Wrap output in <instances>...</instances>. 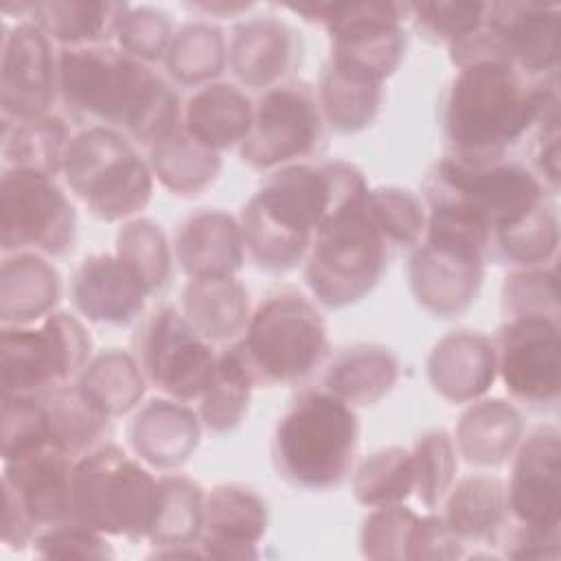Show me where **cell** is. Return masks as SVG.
<instances>
[{"mask_svg":"<svg viewBox=\"0 0 561 561\" xmlns=\"http://www.w3.org/2000/svg\"><path fill=\"white\" fill-rule=\"evenodd\" d=\"M368 188L364 173L346 160L267 171L239 215L245 254L267 272L294 270L307 259L322 221Z\"/></svg>","mask_w":561,"mask_h":561,"instance_id":"6da1fadb","label":"cell"},{"mask_svg":"<svg viewBox=\"0 0 561 561\" xmlns=\"http://www.w3.org/2000/svg\"><path fill=\"white\" fill-rule=\"evenodd\" d=\"M552 103L557 75L535 79L506 61L458 68L440 101L447 158L469 167L506 160Z\"/></svg>","mask_w":561,"mask_h":561,"instance_id":"7a4b0ae2","label":"cell"},{"mask_svg":"<svg viewBox=\"0 0 561 561\" xmlns=\"http://www.w3.org/2000/svg\"><path fill=\"white\" fill-rule=\"evenodd\" d=\"M57 85L72 114L118 129L147 147L182 121L173 85L149 64L107 44L61 48Z\"/></svg>","mask_w":561,"mask_h":561,"instance_id":"3957f363","label":"cell"},{"mask_svg":"<svg viewBox=\"0 0 561 561\" xmlns=\"http://www.w3.org/2000/svg\"><path fill=\"white\" fill-rule=\"evenodd\" d=\"M359 445L355 408L327 390L302 392L278 419L272 460L283 480L309 491L340 486Z\"/></svg>","mask_w":561,"mask_h":561,"instance_id":"277c9868","label":"cell"},{"mask_svg":"<svg viewBox=\"0 0 561 561\" xmlns=\"http://www.w3.org/2000/svg\"><path fill=\"white\" fill-rule=\"evenodd\" d=\"M230 348L254 388L289 386L324 359L327 322L305 294L289 287L272 289L252 309L241 340Z\"/></svg>","mask_w":561,"mask_h":561,"instance_id":"5b68a950","label":"cell"},{"mask_svg":"<svg viewBox=\"0 0 561 561\" xmlns=\"http://www.w3.org/2000/svg\"><path fill=\"white\" fill-rule=\"evenodd\" d=\"M368 191L337 206L316 230L305 259V283L318 305L342 309L366 298L394 254L377 226Z\"/></svg>","mask_w":561,"mask_h":561,"instance_id":"8992f818","label":"cell"},{"mask_svg":"<svg viewBox=\"0 0 561 561\" xmlns=\"http://www.w3.org/2000/svg\"><path fill=\"white\" fill-rule=\"evenodd\" d=\"M160 506V476L114 443L75 460L72 519L107 537L147 539Z\"/></svg>","mask_w":561,"mask_h":561,"instance_id":"52a82bcc","label":"cell"},{"mask_svg":"<svg viewBox=\"0 0 561 561\" xmlns=\"http://www.w3.org/2000/svg\"><path fill=\"white\" fill-rule=\"evenodd\" d=\"M72 195L103 221L134 219L153 195V173L125 134L90 125L75 134L61 162Z\"/></svg>","mask_w":561,"mask_h":561,"instance_id":"ba28073f","label":"cell"},{"mask_svg":"<svg viewBox=\"0 0 561 561\" xmlns=\"http://www.w3.org/2000/svg\"><path fill=\"white\" fill-rule=\"evenodd\" d=\"M287 9L327 28L331 37L327 61L348 77L383 85L405 57L408 9L401 2H309L287 4Z\"/></svg>","mask_w":561,"mask_h":561,"instance_id":"9c48e42d","label":"cell"},{"mask_svg":"<svg viewBox=\"0 0 561 561\" xmlns=\"http://www.w3.org/2000/svg\"><path fill=\"white\" fill-rule=\"evenodd\" d=\"M92 359V337L68 311H53L37 327L7 324L0 335L2 394L39 397L79 377Z\"/></svg>","mask_w":561,"mask_h":561,"instance_id":"30bf717a","label":"cell"},{"mask_svg":"<svg viewBox=\"0 0 561 561\" xmlns=\"http://www.w3.org/2000/svg\"><path fill=\"white\" fill-rule=\"evenodd\" d=\"M423 188L438 191L467 208L486 228L489 248L495 237L519 226L550 199L537 173L508 160L469 167L443 156L427 171Z\"/></svg>","mask_w":561,"mask_h":561,"instance_id":"8fae6325","label":"cell"},{"mask_svg":"<svg viewBox=\"0 0 561 561\" xmlns=\"http://www.w3.org/2000/svg\"><path fill=\"white\" fill-rule=\"evenodd\" d=\"M327 123L318 92L300 79L280 81L254 101L252 127L239 147L241 160L254 171H272L318 153Z\"/></svg>","mask_w":561,"mask_h":561,"instance_id":"7c38bea8","label":"cell"},{"mask_svg":"<svg viewBox=\"0 0 561 561\" xmlns=\"http://www.w3.org/2000/svg\"><path fill=\"white\" fill-rule=\"evenodd\" d=\"M77 239V213L70 197L46 175L28 169H4L0 180L2 254L39 252L61 256Z\"/></svg>","mask_w":561,"mask_h":561,"instance_id":"4fadbf2b","label":"cell"},{"mask_svg":"<svg viewBox=\"0 0 561 561\" xmlns=\"http://www.w3.org/2000/svg\"><path fill=\"white\" fill-rule=\"evenodd\" d=\"M134 355L147 383L184 403L202 397L219 357L173 305H160L142 320L134 337Z\"/></svg>","mask_w":561,"mask_h":561,"instance_id":"5bb4252c","label":"cell"},{"mask_svg":"<svg viewBox=\"0 0 561 561\" xmlns=\"http://www.w3.org/2000/svg\"><path fill=\"white\" fill-rule=\"evenodd\" d=\"M493 344L497 377L513 399L533 408L557 403L561 390L559 320L511 318L500 327Z\"/></svg>","mask_w":561,"mask_h":561,"instance_id":"9a60e30c","label":"cell"},{"mask_svg":"<svg viewBox=\"0 0 561 561\" xmlns=\"http://www.w3.org/2000/svg\"><path fill=\"white\" fill-rule=\"evenodd\" d=\"M57 94V57L50 37L33 20L7 28L0 66L2 118L22 121L50 114Z\"/></svg>","mask_w":561,"mask_h":561,"instance_id":"2e32d148","label":"cell"},{"mask_svg":"<svg viewBox=\"0 0 561 561\" xmlns=\"http://www.w3.org/2000/svg\"><path fill=\"white\" fill-rule=\"evenodd\" d=\"M484 267V252L423 237L412 250L408 265L410 291L427 313L454 318L476 302Z\"/></svg>","mask_w":561,"mask_h":561,"instance_id":"e0dca14e","label":"cell"},{"mask_svg":"<svg viewBox=\"0 0 561 561\" xmlns=\"http://www.w3.org/2000/svg\"><path fill=\"white\" fill-rule=\"evenodd\" d=\"M506 484L508 517L524 526L561 528V434L554 425H537L513 451Z\"/></svg>","mask_w":561,"mask_h":561,"instance_id":"ac0fdd59","label":"cell"},{"mask_svg":"<svg viewBox=\"0 0 561 561\" xmlns=\"http://www.w3.org/2000/svg\"><path fill=\"white\" fill-rule=\"evenodd\" d=\"M559 7L539 2H486L484 24L508 64L528 77H554L559 66Z\"/></svg>","mask_w":561,"mask_h":561,"instance_id":"d6986e66","label":"cell"},{"mask_svg":"<svg viewBox=\"0 0 561 561\" xmlns=\"http://www.w3.org/2000/svg\"><path fill=\"white\" fill-rule=\"evenodd\" d=\"M75 458L46 445L4 462L2 489L9 491L37 530L72 519Z\"/></svg>","mask_w":561,"mask_h":561,"instance_id":"ffe728a7","label":"cell"},{"mask_svg":"<svg viewBox=\"0 0 561 561\" xmlns=\"http://www.w3.org/2000/svg\"><path fill=\"white\" fill-rule=\"evenodd\" d=\"M267 530L265 500L243 484H219L204 497L197 541L204 559H256Z\"/></svg>","mask_w":561,"mask_h":561,"instance_id":"44dd1931","label":"cell"},{"mask_svg":"<svg viewBox=\"0 0 561 561\" xmlns=\"http://www.w3.org/2000/svg\"><path fill=\"white\" fill-rule=\"evenodd\" d=\"M151 294L142 280L110 252L85 256L70 280V300L90 322L129 324L145 311Z\"/></svg>","mask_w":561,"mask_h":561,"instance_id":"7402d4cb","label":"cell"},{"mask_svg":"<svg viewBox=\"0 0 561 561\" xmlns=\"http://www.w3.org/2000/svg\"><path fill=\"white\" fill-rule=\"evenodd\" d=\"M300 39L276 15H256L239 22L228 42V68L243 88L267 90L298 64Z\"/></svg>","mask_w":561,"mask_h":561,"instance_id":"603a6c76","label":"cell"},{"mask_svg":"<svg viewBox=\"0 0 561 561\" xmlns=\"http://www.w3.org/2000/svg\"><path fill=\"white\" fill-rule=\"evenodd\" d=\"M432 390L449 403H471L489 392L497 377L495 344L480 331H451L427 355Z\"/></svg>","mask_w":561,"mask_h":561,"instance_id":"cb8c5ba5","label":"cell"},{"mask_svg":"<svg viewBox=\"0 0 561 561\" xmlns=\"http://www.w3.org/2000/svg\"><path fill=\"white\" fill-rule=\"evenodd\" d=\"M202 427V419L191 405L160 397L136 412L129 425V445L145 465L173 471L195 454Z\"/></svg>","mask_w":561,"mask_h":561,"instance_id":"d4e9b609","label":"cell"},{"mask_svg":"<svg viewBox=\"0 0 561 561\" xmlns=\"http://www.w3.org/2000/svg\"><path fill=\"white\" fill-rule=\"evenodd\" d=\"M173 252L188 278L237 276L245 259L241 224L219 208L197 210L182 221Z\"/></svg>","mask_w":561,"mask_h":561,"instance_id":"484cf974","label":"cell"},{"mask_svg":"<svg viewBox=\"0 0 561 561\" xmlns=\"http://www.w3.org/2000/svg\"><path fill=\"white\" fill-rule=\"evenodd\" d=\"M254 103L234 83L213 81L195 90L182 107L180 125L213 151L241 147L252 127Z\"/></svg>","mask_w":561,"mask_h":561,"instance_id":"4316f807","label":"cell"},{"mask_svg":"<svg viewBox=\"0 0 561 561\" xmlns=\"http://www.w3.org/2000/svg\"><path fill=\"white\" fill-rule=\"evenodd\" d=\"M61 298V276L39 252H13L2 256L0 320L7 324H33L53 313Z\"/></svg>","mask_w":561,"mask_h":561,"instance_id":"83f0119b","label":"cell"},{"mask_svg":"<svg viewBox=\"0 0 561 561\" xmlns=\"http://www.w3.org/2000/svg\"><path fill=\"white\" fill-rule=\"evenodd\" d=\"M524 436L519 410L504 399H476L460 414L454 430L458 456L476 467H500Z\"/></svg>","mask_w":561,"mask_h":561,"instance_id":"f1b7e54d","label":"cell"},{"mask_svg":"<svg viewBox=\"0 0 561 561\" xmlns=\"http://www.w3.org/2000/svg\"><path fill=\"white\" fill-rule=\"evenodd\" d=\"M182 313L213 344L243 335L252 309L248 289L237 276H202L184 285Z\"/></svg>","mask_w":561,"mask_h":561,"instance_id":"f546056e","label":"cell"},{"mask_svg":"<svg viewBox=\"0 0 561 561\" xmlns=\"http://www.w3.org/2000/svg\"><path fill=\"white\" fill-rule=\"evenodd\" d=\"M399 379V359L383 344H353L342 348L324 373V390L351 408L379 403Z\"/></svg>","mask_w":561,"mask_h":561,"instance_id":"4dcf8cb0","label":"cell"},{"mask_svg":"<svg viewBox=\"0 0 561 561\" xmlns=\"http://www.w3.org/2000/svg\"><path fill=\"white\" fill-rule=\"evenodd\" d=\"M127 11V2L44 0L33 2L28 18L64 48H77L107 44L116 37Z\"/></svg>","mask_w":561,"mask_h":561,"instance_id":"1f68e13d","label":"cell"},{"mask_svg":"<svg viewBox=\"0 0 561 561\" xmlns=\"http://www.w3.org/2000/svg\"><path fill=\"white\" fill-rule=\"evenodd\" d=\"M445 522L462 541H495L508 519L506 484L495 476H467L451 484Z\"/></svg>","mask_w":561,"mask_h":561,"instance_id":"d6a6232c","label":"cell"},{"mask_svg":"<svg viewBox=\"0 0 561 561\" xmlns=\"http://www.w3.org/2000/svg\"><path fill=\"white\" fill-rule=\"evenodd\" d=\"M153 178L173 195L191 197L204 193L221 173V156L197 142L182 125L149 147Z\"/></svg>","mask_w":561,"mask_h":561,"instance_id":"836d02e7","label":"cell"},{"mask_svg":"<svg viewBox=\"0 0 561 561\" xmlns=\"http://www.w3.org/2000/svg\"><path fill=\"white\" fill-rule=\"evenodd\" d=\"M46 412L48 445L70 458H81L101 445L110 419L75 386L64 383L39 394Z\"/></svg>","mask_w":561,"mask_h":561,"instance_id":"e575fe53","label":"cell"},{"mask_svg":"<svg viewBox=\"0 0 561 561\" xmlns=\"http://www.w3.org/2000/svg\"><path fill=\"white\" fill-rule=\"evenodd\" d=\"M77 388L107 419H116L140 405L147 390V377L134 353L107 348L88 362L77 377Z\"/></svg>","mask_w":561,"mask_h":561,"instance_id":"d590c367","label":"cell"},{"mask_svg":"<svg viewBox=\"0 0 561 561\" xmlns=\"http://www.w3.org/2000/svg\"><path fill=\"white\" fill-rule=\"evenodd\" d=\"M70 129L57 114L9 121L2 118L4 169H28L46 175L61 173Z\"/></svg>","mask_w":561,"mask_h":561,"instance_id":"8d00e7d4","label":"cell"},{"mask_svg":"<svg viewBox=\"0 0 561 561\" xmlns=\"http://www.w3.org/2000/svg\"><path fill=\"white\" fill-rule=\"evenodd\" d=\"M169 77L180 85H208L228 66V42L213 22H188L175 31L164 55Z\"/></svg>","mask_w":561,"mask_h":561,"instance_id":"74e56055","label":"cell"},{"mask_svg":"<svg viewBox=\"0 0 561 561\" xmlns=\"http://www.w3.org/2000/svg\"><path fill=\"white\" fill-rule=\"evenodd\" d=\"M316 92L327 127L337 134H357L370 127L383 101V85L348 77L329 61L322 66Z\"/></svg>","mask_w":561,"mask_h":561,"instance_id":"f35d334b","label":"cell"},{"mask_svg":"<svg viewBox=\"0 0 561 561\" xmlns=\"http://www.w3.org/2000/svg\"><path fill=\"white\" fill-rule=\"evenodd\" d=\"M204 489L188 476H160V506L149 530V541L156 548L195 546L204 524Z\"/></svg>","mask_w":561,"mask_h":561,"instance_id":"ab89813d","label":"cell"},{"mask_svg":"<svg viewBox=\"0 0 561 561\" xmlns=\"http://www.w3.org/2000/svg\"><path fill=\"white\" fill-rule=\"evenodd\" d=\"M254 383L239 364L232 348H226L217 357V368L199 397L202 425L213 434H226L241 425L248 414Z\"/></svg>","mask_w":561,"mask_h":561,"instance_id":"60d3db41","label":"cell"},{"mask_svg":"<svg viewBox=\"0 0 561 561\" xmlns=\"http://www.w3.org/2000/svg\"><path fill=\"white\" fill-rule=\"evenodd\" d=\"M114 254L142 280L149 294H158L167 287L173 267V252L162 226L153 219H127L116 234Z\"/></svg>","mask_w":561,"mask_h":561,"instance_id":"b9f144b4","label":"cell"},{"mask_svg":"<svg viewBox=\"0 0 561 561\" xmlns=\"http://www.w3.org/2000/svg\"><path fill=\"white\" fill-rule=\"evenodd\" d=\"M414 491L412 454L392 445L373 451L353 476V493L362 506L403 504Z\"/></svg>","mask_w":561,"mask_h":561,"instance_id":"7bdbcfd3","label":"cell"},{"mask_svg":"<svg viewBox=\"0 0 561 561\" xmlns=\"http://www.w3.org/2000/svg\"><path fill=\"white\" fill-rule=\"evenodd\" d=\"M559 248V217L548 199L513 230L495 237L489 259L511 263L515 267H539L554 259Z\"/></svg>","mask_w":561,"mask_h":561,"instance_id":"ee69618b","label":"cell"},{"mask_svg":"<svg viewBox=\"0 0 561 561\" xmlns=\"http://www.w3.org/2000/svg\"><path fill=\"white\" fill-rule=\"evenodd\" d=\"M366 202L394 252L414 250L421 243L427 224L423 197L401 186H377L368 188Z\"/></svg>","mask_w":561,"mask_h":561,"instance_id":"f6af8a7d","label":"cell"},{"mask_svg":"<svg viewBox=\"0 0 561 561\" xmlns=\"http://www.w3.org/2000/svg\"><path fill=\"white\" fill-rule=\"evenodd\" d=\"M414 493L425 508H436L451 489L458 471V451L445 430L423 432L412 449Z\"/></svg>","mask_w":561,"mask_h":561,"instance_id":"bcb514c9","label":"cell"},{"mask_svg":"<svg viewBox=\"0 0 561 561\" xmlns=\"http://www.w3.org/2000/svg\"><path fill=\"white\" fill-rule=\"evenodd\" d=\"M504 318L543 316L559 320V289L552 267H515L502 285Z\"/></svg>","mask_w":561,"mask_h":561,"instance_id":"7dc6e473","label":"cell"},{"mask_svg":"<svg viewBox=\"0 0 561 561\" xmlns=\"http://www.w3.org/2000/svg\"><path fill=\"white\" fill-rule=\"evenodd\" d=\"M414 28L434 44H456L473 33L482 20L486 2L471 0H438V2H410L405 4Z\"/></svg>","mask_w":561,"mask_h":561,"instance_id":"c3c4849f","label":"cell"},{"mask_svg":"<svg viewBox=\"0 0 561 561\" xmlns=\"http://www.w3.org/2000/svg\"><path fill=\"white\" fill-rule=\"evenodd\" d=\"M419 515L403 504L375 506L364 517L359 533L362 554L377 561H403Z\"/></svg>","mask_w":561,"mask_h":561,"instance_id":"681fc988","label":"cell"},{"mask_svg":"<svg viewBox=\"0 0 561 561\" xmlns=\"http://www.w3.org/2000/svg\"><path fill=\"white\" fill-rule=\"evenodd\" d=\"M48 445L39 397L2 394V460H15Z\"/></svg>","mask_w":561,"mask_h":561,"instance_id":"f907efd6","label":"cell"},{"mask_svg":"<svg viewBox=\"0 0 561 561\" xmlns=\"http://www.w3.org/2000/svg\"><path fill=\"white\" fill-rule=\"evenodd\" d=\"M173 35L171 20L164 11L153 7H129L116 31V42L129 57L142 64H153L164 59Z\"/></svg>","mask_w":561,"mask_h":561,"instance_id":"816d5d0a","label":"cell"},{"mask_svg":"<svg viewBox=\"0 0 561 561\" xmlns=\"http://www.w3.org/2000/svg\"><path fill=\"white\" fill-rule=\"evenodd\" d=\"M107 535L81 524L64 522L50 528H44L33 539L35 554L42 559H112L114 550L105 539Z\"/></svg>","mask_w":561,"mask_h":561,"instance_id":"f5cc1de1","label":"cell"},{"mask_svg":"<svg viewBox=\"0 0 561 561\" xmlns=\"http://www.w3.org/2000/svg\"><path fill=\"white\" fill-rule=\"evenodd\" d=\"M462 539L447 526L443 515H419L416 526L412 530L410 548H408V559H460L462 557Z\"/></svg>","mask_w":561,"mask_h":561,"instance_id":"db71d44e","label":"cell"},{"mask_svg":"<svg viewBox=\"0 0 561 561\" xmlns=\"http://www.w3.org/2000/svg\"><path fill=\"white\" fill-rule=\"evenodd\" d=\"M37 526L26 517L18 500L2 489V524H0V539L4 546L13 550H22L37 537Z\"/></svg>","mask_w":561,"mask_h":561,"instance_id":"11a10c76","label":"cell"},{"mask_svg":"<svg viewBox=\"0 0 561 561\" xmlns=\"http://www.w3.org/2000/svg\"><path fill=\"white\" fill-rule=\"evenodd\" d=\"M193 7H195V9H202L204 13H210V15H217V13L234 15V13H239V11L250 9L252 4H250V2H195Z\"/></svg>","mask_w":561,"mask_h":561,"instance_id":"9f6ffc18","label":"cell"}]
</instances>
